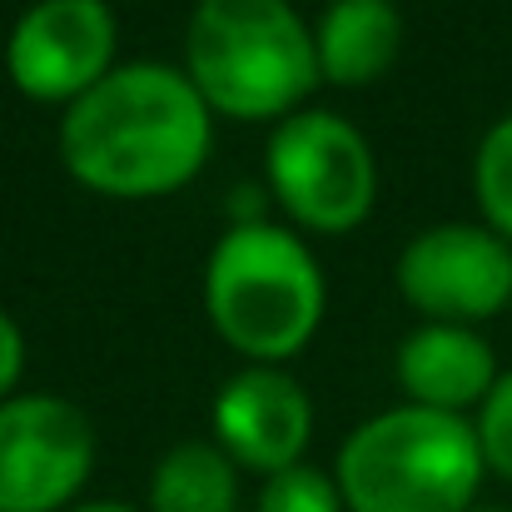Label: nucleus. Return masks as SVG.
<instances>
[{
  "mask_svg": "<svg viewBox=\"0 0 512 512\" xmlns=\"http://www.w3.org/2000/svg\"><path fill=\"white\" fill-rule=\"evenodd\" d=\"M478 448H483V463L512 483V373L498 378V388L488 393V403L478 408Z\"/></svg>",
  "mask_w": 512,
  "mask_h": 512,
  "instance_id": "2eb2a0df",
  "label": "nucleus"
},
{
  "mask_svg": "<svg viewBox=\"0 0 512 512\" xmlns=\"http://www.w3.org/2000/svg\"><path fill=\"white\" fill-rule=\"evenodd\" d=\"M473 189L488 214V229L512 244V115H503L483 135L478 160H473Z\"/></svg>",
  "mask_w": 512,
  "mask_h": 512,
  "instance_id": "ddd939ff",
  "label": "nucleus"
},
{
  "mask_svg": "<svg viewBox=\"0 0 512 512\" xmlns=\"http://www.w3.org/2000/svg\"><path fill=\"white\" fill-rule=\"evenodd\" d=\"M498 358L483 334L463 324H423L398 343V388L413 408L468 413L498 388Z\"/></svg>",
  "mask_w": 512,
  "mask_h": 512,
  "instance_id": "9d476101",
  "label": "nucleus"
},
{
  "mask_svg": "<svg viewBox=\"0 0 512 512\" xmlns=\"http://www.w3.org/2000/svg\"><path fill=\"white\" fill-rule=\"evenodd\" d=\"M468 512H498V508H468Z\"/></svg>",
  "mask_w": 512,
  "mask_h": 512,
  "instance_id": "a211bd4d",
  "label": "nucleus"
},
{
  "mask_svg": "<svg viewBox=\"0 0 512 512\" xmlns=\"http://www.w3.org/2000/svg\"><path fill=\"white\" fill-rule=\"evenodd\" d=\"M393 279L428 324L468 329L512 304V244L488 224H438L403 249Z\"/></svg>",
  "mask_w": 512,
  "mask_h": 512,
  "instance_id": "6e6552de",
  "label": "nucleus"
},
{
  "mask_svg": "<svg viewBox=\"0 0 512 512\" xmlns=\"http://www.w3.org/2000/svg\"><path fill=\"white\" fill-rule=\"evenodd\" d=\"M264 174L284 214L314 234H348L373 214L378 165L353 120L334 110H299L274 125Z\"/></svg>",
  "mask_w": 512,
  "mask_h": 512,
  "instance_id": "39448f33",
  "label": "nucleus"
},
{
  "mask_svg": "<svg viewBox=\"0 0 512 512\" xmlns=\"http://www.w3.org/2000/svg\"><path fill=\"white\" fill-rule=\"evenodd\" d=\"M329 284L314 249L269 219H239L204 264V309L219 339L249 363L279 368L324 324Z\"/></svg>",
  "mask_w": 512,
  "mask_h": 512,
  "instance_id": "7ed1b4c3",
  "label": "nucleus"
},
{
  "mask_svg": "<svg viewBox=\"0 0 512 512\" xmlns=\"http://www.w3.org/2000/svg\"><path fill=\"white\" fill-rule=\"evenodd\" d=\"M184 75L214 115L279 125L319 90L314 25L294 0H194Z\"/></svg>",
  "mask_w": 512,
  "mask_h": 512,
  "instance_id": "f03ea898",
  "label": "nucleus"
},
{
  "mask_svg": "<svg viewBox=\"0 0 512 512\" xmlns=\"http://www.w3.org/2000/svg\"><path fill=\"white\" fill-rule=\"evenodd\" d=\"M20 373H25V339H20V324L0 309V403L15 398Z\"/></svg>",
  "mask_w": 512,
  "mask_h": 512,
  "instance_id": "dca6fc26",
  "label": "nucleus"
},
{
  "mask_svg": "<svg viewBox=\"0 0 512 512\" xmlns=\"http://www.w3.org/2000/svg\"><path fill=\"white\" fill-rule=\"evenodd\" d=\"M115 45L120 25L105 0H35L5 40V70L25 100L70 110L115 70Z\"/></svg>",
  "mask_w": 512,
  "mask_h": 512,
  "instance_id": "0eeeda50",
  "label": "nucleus"
},
{
  "mask_svg": "<svg viewBox=\"0 0 512 512\" xmlns=\"http://www.w3.org/2000/svg\"><path fill=\"white\" fill-rule=\"evenodd\" d=\"M403 50V15L393 0H329L314 25L319 80L358 90L373 85Z\"/></svg>",
  "mask_w": 512,
  "mask_h": 512,
  "instance_id": "9b49d317",
  "label": "nucleus"
},
{
  "mask_svg": "<svg viewBox=\"0 0 512 512\" xmlns=\"http://www.w3.org/2000/svg\"><path fill=\"white\" fill-rule=\"evenodd\" d=\"M309 438H314V403L304 383L284 368L269 363L239 368L214 398V443L234 458V468L274 478L304 463Z\"/></svg>",
  "mask_w": 512,
  "mask_h": 512,
  "instance_id": "1a4fd4ad",
  "label": "nucleus"
},
{
  "mask_svg": "<svg viewBox=\"0 0 512 512\" xmlns=\"http://www.w3.org/2000/svg\"><path fill=\"white\" fill-rule=\"evenodd\" d=\"M254 512H348L334 473H319L309 463H294L274 478H264Z\"/></svg>",
  "mask_w": 512,
  "mask_h": 512,
  "instance_id": "4468645a",
  "label": "nucleus"
},
{
  "mask_svg": "<svg viewBox=\"0 0 512 512\" xmlns=\"http://www.w3.org/2000/svg\"><path fill=\"white\" fill-rule=\"evenodd\" d=\"M150 512H239V468L219 443H179L150 473Z\"/></svg>",
  "mask_w": 512,
  "mask_h": 512,
  "instance_id": "f8f14e48",
  "label": "nucleus"
},
{
  "mask_svg": "<svg viewBox=\"0 0 512 512\" xmlns=\"http://www.w3.org/2000/svg\"><path fill=\"white\" fill-rule=\"evenodd\" d=\"M70 512H150V508H130V503H115V498H95V503H80Z\"/></svg>",
  "mask_w": 512,
  "mask_h": 512,
  "instance_id": "f3484780",
  "label": "nucleus"
},
{
  "mask_svg": "<svg viewBox=\"0 0 512 512\" xmlns=\"http://www.w3.org/2000/svg\"><path fill=\"white\" fill-rule=\"evenodd\" d=\"M214 150V110L184 70L115 65L60 120V160L105 199H160L184 189Z\"/></svg>",
  "mask_w": 512,
  "mask_h": 512,
  "instance_id": "f257e3e1",
  "label": "nucleus"
},
{
  "mask_svg": "<svg viewBox=\"0 0 512 512\" xmlns=\"http://www.w3.org/2000/svg\"><path fill=\"white\" fill-rule=\"evenodd\" d=\"M95 473V428L60 393L0 403V512H60Z\"/></svg>",
  "mask_w": 512,
  "mask_h": 512,
  "instance_id": "423d86ee",
  "label": "nucleus"
},
{
  "mask_svg": "<svg viewBox=\"0 0 512 512\" xmlns=\"http://www.w3.org/2000/svg\"><path fill=\"white\" fill-rule=\"evenodd\" d=\"M483 473L478 428L413 403L358 423L334 463L348 512H468L478 508Z\"/></svg>",
  "mask_w": 512,
  "mask_h": 512,
  "instance_id": "20e7f679",
  "label": "nucleus"
}]
</instances>
